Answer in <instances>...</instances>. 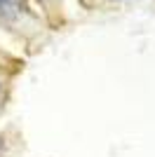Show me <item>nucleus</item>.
Listing matches in <instances>:
<instances>
[{
	"label": "nucleus",
	"instance_id": "7ed1b4c3",
	"mask_svg": "<svg viewBox=\"0 0 155 157\" xmlns=\"http://www.w3.org/2000/svg\"><path fill=\"white\" fill-rule=\"evenodd\" d=\"M0 92H2V85H0Z\"/></svg>",
	"mask_w": 155,
	"mask_h": 157
},
{
	"label": "nucleus",
	"instance_id": "f257e3e1",
	"mask_svg": "<svg viewBox=\"0 0 155 157\" xmlns=\"http://www.w3.org/2000/svg\"><path fill=\"white\" fill-rule=\"evenodd\" d=\"M26 0H0V14H7V17H12V14H19L21 7H24Z\"/></svg>",
	"mask_w": 155,
	"mask_h": 157
},
{
	"label": "nucleus",
	"instance_id": "f03ea898",
	"mask_svg": "<svg viewBox=\"0 0 155 157\" xmlns=\"http://www.w3.org/2000/svg\"><path fill=\"white\" fill-rule=\"evenodd\" d=\"M0 150H2V138H0Z\"/></svg>",
	"mask_w": 155,
	"mask_h": 157
}]
</instances>
